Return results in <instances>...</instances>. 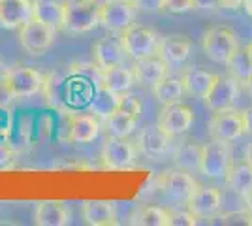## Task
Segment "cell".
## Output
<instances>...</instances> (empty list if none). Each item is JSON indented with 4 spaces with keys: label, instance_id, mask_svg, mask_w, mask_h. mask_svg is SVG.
<instances>
[{
    "label": "cell",
    "instance_id": "60d3db41",
    "mask_svg": "<svg viewBox=\"0 0 252 226\" xmlns=\"http://www.w3.org/2000/svg\"><path fill=\"white\" fill-rule=\"evenodd\" d=\"M222 8H224V10H237V8H243V0H222Z\"/></svg>",
    "mask_w": 252,
    "mask_h": 226
},
{
    "label": "cell",
    "instance_id": "f35d334b",
    "mask_svg": "<svg viewBox=\"0 0 252 226\" xmlns=\"http://www.w3.org/2000/svg\"><path fill=\"white\" fill-rule=\"evenodd\" d=\"M13 100H15V98L11 97L10 89L6 87L4 79L0 77V108H8V106H10Z\"/></svg>",
    "mask_w": 252,
    "mask_h": 226
},
{
    "label": "cell",
    "instance_id": "5bb4252c",
    "mask_svg": "<svg viewBox=\"0 0 252 226\" xmlns=\"http://www.w3.org/2000/svg\"><path fill=\"white\" fill-rule=\"evenodd\" d=\"M187 207L198 219H213L222 207V191L217 187L198 185V189L187 202Z\"/></svg>",
    "mask_w": 252,
    "mask_h": 226
},
{
    "label": "cell",
    "instance_id": "e575fe53",
    "mask_svg": "<svg viewBox=\"0 0 252 226\" xmlns=\"http://www.w3.org/2000/svg\"><path fill=\"white\" fill-rule=\"evenodd\" d=\"M119 108L125 109L126 113H130V115H134V117H139L141 115V102H139V98H136L134 95H121V102H119Z\"/></svg>",
    "mask_w": 252,
    "mask_h": 226
},
{
    "label": "cell",
    "instance_id": "e0dca14e",
    "mask_svg": "<svg viewBox=\"0 0 252 226\" xmlns=\"http://www.w3.org/2000/svg\"><path fill=\"white\" fill-rule=\"evenodd\" d=\"M32 13V0H0V27L4 29H21Z\"/></svg>",
    "mask_w": 252,
    "mask_h": 226
},
{
    "label": "cell",
    "instance_id": "1f68e13d",
    "mask_svg": "<svg viewBox=\"0 0 252 226\" xmlns=\"http://www.w3.org/2000/svg\"><path fill=\"white\" fill-rule=\"evenodd\" d=\"M119 102H121V95H115V93H111V91L100 87V91L91 100L89 108H91V113H94L96 117L104 119L111 111H115L119 108Z\"/></svg>",
    "mask_w": 252,
    "mask_h": 226
},
{
    "label": "cell",
    "instance_id": "c3c4849f",
    "mask_svg": "<svg viewBox=\"0 0 252 226\" xmlns=\"http://www.w3.org/2000/svg\"><path fill=\"white\" fill-rule=\"evenodd\" d=\"M4 72V65H2V61H0V74Z\"/></svg>",
    "mask_w": 252,
    "mask_h": 226
},
{
    "label": "cell",
    "instance_id": "f1b7e54d",
    "mask_svg": "<svg viewBox=\"0 0 252 226\" xmlns=\"http://www.w3.org/2000/svg\"><path fill=\"white\" fill-rule=\"evenodd\" d=\"M153 95L157 98L160 106H168V104H175L181 102L185 97V87L181 77H169L166 75L164 79H160L158 83L153 85Z\"/></svg>",
    "mask_w": 252,
    "mask_h": 226
},
{
    "label": "cell",
    "instance_id": "52a82bcc",
    "mask_svg": "<svg viewBox=\"0 0 252 226\" xmlns=\"http://www.w3.org/2000/svg\"><path fill=\"white\" fill-rule=\"evenodd\" d=\"M137 147L136 143L128 138H113L107 136L102 145L100 162L104 170H128L136 166L137 162Z\"/></svg>",
    "mask_w": 252,
    "mask_h": 226
},
{
    "label": "cell",
    "instance_id": "30bf717a",
    "mask_svg": "<svg viewBox=\"0 0 252 226\" xmlns=\"http://www.w3.org/2000/svg\"><path fill=\"white\" fill-rule=\"evenodd\" d=\"M239 81L231 75L217 74V79L213 81L207 95L201 98L205 108L209 111H226V109L235 108V102L239 97Z\"/></svg>",
    "mask_w": 252,
    "mask_h": 226
},
{
    "label": "cell",
    "instance_id": "d4e9b609",
    "mask_svg": "<svg viewBox=\"0 0 252 226\" xmlns=\"http://www.w3.org/2000/svg\"><path fill=\"white\" fill-rule=\"evenodd\" d=\"M136 127L137 119L121 108H117L107 117L102 119V132L105 136H113V138H128L136 130Z\"/></svg>",
    "mask_w": 252,
    "mask_h": 226
},
{
    "label": "cell",
    "instance_id": "7c38bea8",
    "mask_svg": "<svg viewBox=\"0 0 252 226\" xmlns=\"http://www.w3.org/2000/svg\"><path fill=\"white\" fill-rule=\"evenodd\" d=\"M194 125V111L190 106L183 104V102H175V104H168L164 106L160 115H158V127L166 130L169 136H179L189 132Z\"/></svg>",
    "mask_w": 252,
    "mask_h": 226
},
{
    "label": "cell",
    "instance_id": "ba28073f",
    "mask_svg": "<svg viewBox=\"0 0 252 226\" xmlns=\"http://www.w3.org/2000/svg\"><path fill=\"white\" fill-rule=\"evenodd\" d=\"M209 136L213 140L235 141L247 134V121L243 109H226V111H215L209 119Z\"/></svg>",
    "mask_w": 252,
    "mask_h": 226
},
{
    "label": "cell",
    "instance_id": "d590c367",
    "mask_svg": "<svg viewBox=\"0 0 252 226\" xmlns=\"http://www.w3.org/2000/svg\"><path fill=\"white\" fill-rule=\"evenodd\" d=\"M190 10H194V0H162V11L185 13Z\"/></svg>",
    "mask_w": 252,
    "mask_h": 226
},
{
    "label": "cell",
    "instance_id": "cb8c5ba5",
    "mask_svg": "<svg viewBox=\"0 0 252 226\" xmlns=\"http://www.w3.org/2000/svg\"><path fill=\"white\" fill-rule=\"evenodd\" d=\"M217 79V74H211L203 68L192 66L189 70H185L181 75V81L185 87V95L192 98H203L211 89L213 81Z\"/></svg>",
    "mask_w": 252,
    "mask_h": 226
},
{
    "label": "cell",
    "instance_id": "d6a6232c",
    "mask_svg": "<svg viewBox=\"0 0 252 226\" xmlns=\"http://www.w3.org/2000/svg\"><path fill=\"white\" fill-rule=\"evenodd\" d=\"M219 225H243V226H252V213L249 209L243 211H226L217 217Z\"/></svg>",
    "mask_w": 252,
    "mask_h": 226
},
{
    "label": "cell",
    "instance_id": "8d00e7d4",
    "mask_svg": "<svg viewBox=\"0 0 252 226\" xmlns=\"http://www.w3.org/2000/svg\"><path fill=\"white\" fill-rule=\"evenodd\" d=\"M222 0H194V10H220Z\"/></svg>",
    "mask_w": 252,
    "mask_h": 226
},
{
    "label": "cell",
    "instance_id": "277c9868",
    "mask_svg": "<svg viewBox=\"0 0 252 226\" xmlns=\"http://www.w3.org/2000/svg\"><path fill=\"white\" fill-rule=\"evenodd\" d=\"M198 181L194 179V173H189L181 168H168L164 172L158 173L157 177V187L160 193L171 202L177 204H185L190 200V196L198 189Z\"/></svg>",
    "mask_w": 252,
    "mask_h": 226
},
{
    "label": "cell",
    "instance_id": "f546056e",
    "mask_svg": "<svg viewBox=\"0 0 252 226\" xmlns=\"http://www.w3.org/2000/svg\"><path fill=\"white\" fill-rule=\"evenodd\" d=\"M68 81H64L61 75L49 74L45 75V81H43V91L42 95L45 97V100L51 104L53 108L63 109L68 102Z\"/></svg>",
    "mask_w": 252,
    "mask_h": 226
},
{
    "label": "cell",
    "instance_id": "bcb514c9",
    "mask_svg": "<svg viewBox=\"0 0 252 226\" xmlns=\"http://www.w3.org/2000/svg\"><path fill=\"white\" fill-rule=\"evenodd\" d=\"M245 85H247V89H249V95H251V98H252V75L247 79V83H245Z\"/></svg>",
    "mask_w": 252,
    "mask_h": 226
},
{
    "label": "cell",
    "instance_id": "ac0fdd59",
    "mask_svg": "<svg viewBox=\"0 0 252 226\" xmlns=\"http://www.w3.org/2000/svg\"><path fill=\"white\" fill-rule=\"evenodd\" d=\"M136 83L134 72L125 65L109 66V68H100V77H98V87L107 89L115 95H125L132 85Z\"/></svg>",
    "mask_w": 252,
    "mask_h": 226
},
{
    "label": "cell",
    "instance_id": "8fae6325",
    "mask_svg": "<svg viewBox=\"0 0 252 226\" xmlns=\"http://www.w3.org/2000/svg\"><path fill=\"white\" fill-rule=\"evenodd\" d=\"M137 6L126 0H109L102 6V15H100V27L113 34H121L126 31L134 19H136Z\"/></svg>",
    "mask_w": 252,
    "mask_h": 226
},
{
    "label": "cell",
    "instance_id": "2e32d148",
    "mask_svg": "<svg viewBox=\"0 0 252 226\" xmlns=\"http://www.w3.org/2000/svg\"><path fill=\"white\" fill-rule=\"evenodd\" d=\"M192 53V42L187 36H166L160 38V45H158V57L169 66H181L187 63V59Z\"/></svg>",
    "mask_w": 252,
    "mask_h": 226
},
{
    "label": "cell",
    "instance_id": "ffe728a7",
    "mask_svg": "<svg viewBox=\"0 0 252 226\" xmlns=\"http://www.w3.org/2000/svg\"><path fill=\"white\" fill-rule=\"evenodd\" d=\"M81 217L85 225L91 226H113L119 225V217L113 202L107 200H87L81 205Z\"/></svg>",
    "mask_w": 252,
    "mask_h": 226
},
{
    "label": "cell",
    "instance_id": "ab89813d",
    "mask_svg": "<svg viewBox=\"0 0 252 226\" xmlns=\"http://www.w3.org/2000/svg\"><path fill=\"white\" fill-rule=\"evenodd\" d=\"M137 8L147 11H162V0H137Z\"/></svg>",
    "mask_w": 252,
    "mask_h": 226
},
{
    "label": "cell",
    "instance_id": "7bdbcfd3",
    "mask_svg": "<svg viewBox=\"0 0 252 226\" xmlns=\"http://www.w3.org/2000/svg\"><path fill=\"white\" fill-rule=\"evenodd\" d=\"M243 200H245V207H247V209L252 213V189L245 194V198H243Z\"/></svg>",
    "mask_w": 252,
    "mask_h": 226
},
{
    "label": "cell",
    "instance_id": "f6af8a7d",
    "mask_svg": "<svg viewBox=\"0 0 252 226\" xmlns=\"http://www.w3.org/2000/svg\"><path fill=\"white\" fill-rule=\"evenodd\" d=\"M245 161L252 164V143H249V147H247V153H245Z\"/></svg>",
    "mask_w": 252,
    "mask_h": 226
},
{
    "label": "cell",
    "instance_id": "3957f363",
    "mask_svg": "<svg viewBox=\"0 0 252 226\" xmlns=\"http://www.w3.org/2000/svg\"><path fill=\"white\" fill-rule=\"evenodd\" d=\"M2 79L13 98H32L42 95L45 75L27 65H13L2 72Z\"/></svg>",
    "mask_w": 252,
    "mask_h": 226
},
{
    "label": "cell",
    "instance_id": "681fc988",
    "mask_svg": "<svg viewBox=\"0 0 252 226\" xmlns=\"http://www.w3.org/2000/svg\"><path fill=\"white\" fill-rule=\"evenodd\" d=\"M126 2H132V4H136L137 6V0H126Z\"/></svg>",
    "mask_w": 252,
    "mask_h": 226
},
{
    "label": "cell",
    "instance_id": "d6986e66",
    "mask_svg": "<svg viewBox=\"0 0 252 226\" xmlns=\"http://www.w3.org/2000/svg\"><path fill=\"white\" fill-rule=\"evenodd\" d=\"M132 72L136 77V83L141 85H155L160 79H164L169 72V66L158 57V55H151V57H143V59H136L132 65Z\"/></svg>",
    "mask_w": 252,
    "mask_h": 226
},
{
    "label": "cell",
    "instance_id": "9a60e30c",
    "mask_svg": "<svg viewBox=\"0 0 252 226\" xmlns=\"http://www.w3.org/2000/svg\"><path fill=\"white\" fill-rule=\"evenodd\" d=\"M102 130V121L94 113H70L68 117V134L64 140L74 143H91L98 138Z\"/></svg>",
    "mask_w": 252,
    "mask_h": 226
},
{
    "label": "cell",
    "instance_id": "4fadbf2b",
    "mask_svg": "<svg viewBox=\"0 0 252 226\" xmlns=\"http://www.w3.org/2000/svg\"><path fill=\"white\" fill-rule=\"evenodd\" d=\"M171 140L173 136H169L166 130H162L157 125H149L137 134L136 147L141 155H145L147 159H160L171 149Z\"/></svg>",
    "mask_w": 252,
    "mask_h": 226
},
{
    "label": "cell",
    "instance_id": "4316f807",
    "mask_svg": "<svg viewBox=\"0 0 252 226\" xmlns=\"http://www.w3.org/2000/svg\"><path fill=\"white\" fill-rule=\"evenodd\" d=\"M173 164L189 173H200L201 166V145L194 141H183L179 143L173 153Z\"/></svg>",
    "mask_w": 252,
    "mask_h": 226
},
{
    "label": "cell",
    "instance_id": "44dd1931",
    "mask_svg": "<svg viewBox=\"0 0 252 226\" xmlns=\"http://www.w3.org/2000/svg\"><path fill=\"white\" fill-rule=\"evenodd\" d=\"M34 223L38 226L70 225V209L61 200H42L34 207Z\"/></svg>",
    "mask_w": 252,
    "mask_h": 226
},
{
    "label": "cell",
    "instance_id": "4dcf8cb0",
    "mask_svg": "<svg viewBox=\"0 0 252 226\" xmlns=\"http://www.w3.org/2000/svg\"><path fill=\"white\" fill-rule=\"evenodd\" d=\"M228 72H230L231 77H235L239 83H247V79L252 75V59L247 47H239L235 53L231 55V59L228 61Z\"/></svg>",
    "mask_w": 252,
    "mask_h": 226
},
{
    "label": "cell",
    "instance_id": "484cf974",
    "mask_svg": "<svg viewBox=\"0 0 252 226\" xmlns=\"http://www.w3.org/2000/svg\"><path fill=\"white\" fill-rule=\"evenodd\" d=\"M128 223L136 226H169V209L162 205H137Z\"/></svg>",
    "mask_w": 252,
    "mask_h": 226
},
{
    "label": "cell",
    "instance_id": "83f0119b",
    "mask_svg": "<svg viewBox=\"0 0 252 226\" xmlns=\"http://www.w3.org/2000/svg\"><path fill=\"white\" fill-rule=\"evenodd\" d=\"M224 181L231 193L245 198V194L252 189V164H249L247 161L239 162V164H231Z\"/></svg>",
    "mask_w": 252,
    "mask_h": 226
},
{
    "label": "cell",
    "instance_id": "74e56055",
    "mask_svg": "<svg viewBox=\"0 0 252 226\" xmlns=\"http://www.w3.org/2000/svg\"><path fill=\"white\" fill-rule=\"evenodd\" d=\"M11 162H13V151L8 145H2L0 143V170L11 166Z\"/></svg>",
    "mask_w": 252,
    "mask_h": 226
},
{
    "label": "cell",
    "instance_id": "9c48e42d",
    "mask_svg": "<svg viewBox=\"0 0 252 226\" xmlns=\"http://www.w3.org/2000/svg\"><path fill=\"white\" fill-rule=\"evenodd\" d=\"M57 32L59 31H55L53 27L32 17L31 21H27L19 29V43L29 55L40 57L53 47V43L57 40Z\"/></svg>",
    "mask_w": 252,
    "mask_h": 226
},
{
    "label": "cell",
    "instance_id": "603a6c76",
    "mask_svg": "<svg viewBox=\"0 0 252 226\" xmlns=\"http://www.w3.org/2000/svg\"><path fill=\"white\" fill-rule=\"evenodd\" d=\"M32 6H34L32 13L34 19L49 25L55 31H64V19H66L64 0H32Z\"/></svg>",
    "mask_w": 252,
    "mask_h": 226
},
{
    "label": "cell",
    "instance_id": "7dc6e473",
    "mask_svg": "<svg viewBox=\"0 0 252 226\" xmlns=\"http://www.w3.org/2000/svg\"><path fill=\"white\" fill-rule=\"evenodd\" d=\"M247 51H249V55H251V59H252V43H249V45H247Z\"/></svg>",
    "mask_w": 252,
    "mask_h": 226
},
{
    "label": "cell",
    "instance_id": "7402d4cb",
    "mask_svg": "<svg viewBox=\"0 0 252 226\" xmlns=\"http://www.w3.org/2000/svg\"><path fill=\"white\" fill-rule=\"evenodd\" d=\"M93 57H94V65L98 68H109V66L125 65L126 51L121 43V38L105 36L102 40L94 42Z\"/></svg>",
    "mask_w": 252,
    "mask_h": 226
},
{
    "label": "cell",
    "instance_id": "b9f144b4",
    "mask_svg": "<svg viewBox=\"0 0 252 226\" xmlns=\"http://www.w3.org/2000/svg\"><path fill=\"white\" fill-rule=\"evenodd\" d=\"M243 111H245V121H247V134H252V108H247Z\"/></svg>",
    "mask_w": 252,
    "mask_h": 226
},
{
    "label": "cell",
    "instance_id": "5b68a950",
    "mask_svg": "<svg viewBox=\"0 0 252 226\" xmlns=\"http://www.w3.org/2000/svg\"><path fill=\"white\" fill-rule=\"evenodd\" d=\"M231 147L230 141L213 140L201 145V166L200 173L211 179H224L231 168Z\"/></svg>",
    "mask_w": 252,
    "mask_h": 226
},
{
    "label": "cell",
    "instance_id": "ee69618b",
    "mask_svg": "<svg viewBox=\"0 0 252 226\" xmlns=\"http://www.w3.org/2000/svg\"><path fill=\"white\" fill-rule=\"evenodd\" d=\"M243 10L249 17H252V0H243Z\"/></svg>",
    "mask_w": 252,
    "mask_h": 226
},
{
    "label": "cell",
    "instance_id": "7a4b0ae2",
    "mask_svg": "<svg viewBox=\"0 0 252 226\" xmlns=\"http://www.w3.org/2000/svg\"><path fill=\"white\" fill-rule=\"evenodd\" d=\"M201 49L205 57L217 65H228L231 55L239 49V38L230 27H211L201 36Z\"/></svg>",
    "mask_w": 252,
    "mask_h": 226
},
{
    "label": "cell",
    "instance_id": "6da1fadb",
    "mask_svg": "<svg viewBox=\"0 0 252 226\" xmlns=\"http://www.w3.org/2000/svg\"><path fill=\"white\" fill-rule=\"evenodd\" d=\"M109 0H64L66 19L64 31L68 34H85L100 27L102 6Z\"/></svg>",
    "mask_w": 252,
    "mask_h": 226
},
{
    "label": "cell",
    "instance_id": "836d02e7",
    "mask_svg": "<svg viewBox=\"0 0 252 226\" xmlns=\"http://www.w3.org/2000/svg\"><path fill=\"white\" fill-rule=\"evenodd\" d=\"M198 225V217L187 209H169V226H194Z\"/></svg>",
    "mask_w": 252,
    "mask_h": 226
},
{
    "label": "cell",
    "instance_id": "8992f818",
    "mask_svg": "<svg viewBox=\"0 0 252 226\" xmlns=\"http://www.w3.org/2000/svg\"><path fill=\"white\" fill-rule=\"evenodd\" d=\"M119 38H121V43L125 47L126 55L132 57L134 61L158 53L160 36L149 27H141V25L132 23L126 31L119 34Z\"/></svg>",
    "mask_w": 252,
    "mask_h": 226
}]
</instances>
